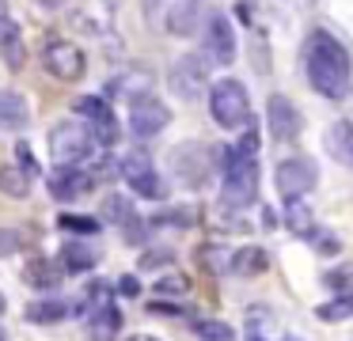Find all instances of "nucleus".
<instances>
[{
  "instance_id": "1",
  "label": "nucleus",
  "mask_w": 353,
  "mask_h": 341,
  "mask_svg": "<svg viewBox=\"0 0 353 341\" xmlns=\"http://www.w3.org/2000/svg\"><path fill=\"white\" fill-rule=\"evenodd\" d=\"M304 68H307L312 87L319 91L323 99H345L350 95V83H353L350 53H345V45L338 42L330 30H312L307 50H304Z\"/></svg>"
},
{
  "instance_id": "2",
  "label": "nucleus",
  "mask_w": 353,
  "mask_h": 341,
  "mask_svg": "<svg viewBox=\"0 0 353 341\" xmlns=\"http://www.w3.org/2000/svg\"><path fill=\"white\" fill-rule=\"evenodd\" d=\"M213 163L221 167V201L228 209H251V201L259 197V163L247 156H239L236 144H221L213 148Z\"/></svg>"
},
{
  "instance_id": "3",
  "label": "nucleus",
  "mask_w": 353,
  "mask_h": 341,
  "mask_svg": "<svg viewBox=\"0 0 353 341\" xmlns=\"http://www.w3.org/2000/svg\"><path fill=\"white\" fill-rule=\"evenodd\" d=\"M205 99H209V114H213V121L221 129H247L254 121L251 95H247V87L239 80H232V76L209 83Z\"/></svg>"
},
{
  "instance_id": "4",
  "label": "nucleus",
  "mask_w": 353,
  "mask_h": 341,
  "mask_svg": "<svg viewBox=\"0 0 353 341\" xmlns=\"http://www.w3.org/2000/svg\"><path fill=\"white\" fill-rule=\"evenodd\" d=\"M50 156L57 167H80L88 156H95V136L80 118H61L50 129Z\"/></svg>"
},
{
  "instance_id": "5",
  "label": "nucleus",
  "mask_w": 353,
  "mask_h": 341,
  "mask_svg": "<svg viewBox=\"0 0 353 341\" xmlns=\"http://www.w3.org/2000/svg\"><path fill=\"white\" fill-rule=\"evenodd\" d=\"M168 163H171V174H175L183 186H190V189L209 186V182H213V171H216L213 148H205L201 141L175 144V148H171V156H168Z\"/></svg>"
},
{
  "instance_id": "6",
  "label": "nucleus",
  "mask_w": 353,
  "mask_h": 341,
  "mask_svg": "<svg viewBox=\"0 0 353 341\" xmlns=\"http://www.w3.org/2000/svg\"><path fill=\"white\" fill-rule=\"evenodd\" d=\"M209 83H213V65L205 61V53H183V57H175V65L168 68V87L175 91L183 103L205 99Z\"/></svg>"
},
{
  "instance_id": "7",
  "label": "nucleus",
  "mask_w": 353,
  "mask_h": 341,
  "mask_svg": "<svg viewBox=\"0 0 353 341\" xmlns=\"http://www.w3.org/2000/svg\"><path fill=\"white\" fill-rule=\"evenodd\" d=\"M42 68L61 83H77V80H84V72H88V57H84V50H80L77 42L54 34L46 45H42Z\"/></svg>"
},
{
  "instance_id": "8",
  "label": "nucleus",
  "mask_w": 353,
  "mask_h": 341,
  "mask_svg": "<svg viewBox=\"0 0 353 341\" xmlns=\"http://www.w3.org/2000/svg\"><path fill=\"white\" fill-rule=\"evenodd\" d=\"M315 178H319V167L307 156H289V159H281L277 171H274V186H277V194H281V201H300V197L315 186Z\"/></svg>"
},
{
  "instance_id": "9",
  "label": "nucleus",
  "mask_w": 353,
  "mask_h": 341,
  "mask_svg": "<svg viewBox=\"0 0 353 341\" xmlns=\"http://www.w3.org/2000/svg\"><path fill=\"white\" fill-rule=\"evenodd\" d=\"M201 45H205V61L209 65H232L236 61V27L224 12H209L205 15V30H201Z\"/></svg>"
},
{
  "instance_id": "10",
  "label": "nucleus",
  "mask_w": 353,
  "mask_h": 341,
  "mask_svg": "<svg viewBox=\"0 0 353 341\" xmlns=\"http://www.w3.org/2000/svg\"><path fill=\"white\" fill-rule=\"evenodd\" d=\"M125 125H130L133 136L148 141V136H160L163 129L171 125V106L160 103V95H145V99H133L130 114H125Z\"/></svg>"
},
{
  "instance_id": "11",
  "label": "nucleus",
  "mask_w": 353,
  "mask_h": 341,
  "mask_svg": "<svg viewBox=\"0 0 353 341\" xmlns=\"http://www.w3.org/2000/svg\"><path fill=\"white\" fill-rule=\"evenodd\" d=\"M266 125H270V136H274L277 144H292L304 133V114H300V106L292 103L289 95H270Z\"/></svg>"
},
{
  "instance_id": "12",
  "label": "nucleus",
  "mask_w": 353,
  "mask_h": 341,
  "mask_svg": "<svg viewBox=\"0 0 353 341\" xmlns=\"http://www.w3.org/2000/svg\"><path fill=\"white\" fill-rule=\"evenodd\" d=\"M77 114H80V121L92 129V136L99 141V148H107V144L118 141V121H114V110H110L107 99H99V95H80V99H77Z\"/></svg>"
},
{
  "instance_id": "13",
  "label": "nucleus",
  "mask_w": 353,
  "mask_h": 341,
  "mask_svg": "<svg viewBox=\"0 0 353 341\" xmlns=\"http://www.w3.org/2000/svg\"><path fill=\"white\" fill-rule=\"evenodd\" d=\"M46 189H50L54 201L69 205V201H77L80 194L92 189V174H88L84 167H54V171L46 174Z\"/></svg>"
},
{
  "instance_id": "14",
  "label": "nucleus",
  "mask_w": 353,
  "mask_h": 341,
  "mask_svg": "<svg viewBox=\"0 0 353 341\" xmlns=\"http://www.w3.org/2000/svg\"><path fill=\"white\" fill-rule=\"evenodd\" d=\"M152 87H156V76H152V68H145V65H137V61H130V65L122 68V72L114 76V80L107 83V91L110 95H122V99H145V95H152Z\"/></svg>"
},
{
  "instance_id": "15",
  "label": "nucleus",
  "mask_w": 353,
  "mask_h": 341,
  "mask_svg": "<svg viewBox=\"0 0 353 341\" xmlns=\"http://www.w3.org/2000/svg\"><path fill=\"white\" fill-rule=\"evenodd\" d=\"M31 125V103L23 91L4 87L0 91V133H23Z\"/></svg>"
},
{
  "instance_id": "16",
  "label": "nucleus",
  "mask_w": 353,
  "mask_h": 341,
  "mask_svg": "<svg viewBox=\"0 0 353 341\" xmlns=\"http://www.w3.org/2000/svg\"><path fill=\"white\" fill-rule=\"evenodd\" d=\"M323 148L330 152V159L342 167H353V121H334V125L323 133Z\"/></svg>"
},
{
  "instance_id": "17",
  "label": "nucleus",
  "mask_w": 353,
  "mask_h": 341,
  "mask_svg": "<svg viewBox=\"0 0 353 341\" xmlns=\"http://www.w3.org/2000/svg\"><path fill=\"white\" fill-rule=\"evenodd\" d=\"M95 262H99V250H95L92 242L88 239H69L61 247V262L57 265H61V273H88Z\"/></svg>"
},
{
  "instance_id": "18",
  "label": "nucleus",
  "mask_w": 353,
  "mask_h": 341,
  "mask_svg": "<svg viewBox=\"0 0 353 341\" xmlns=\"http://www.w3.org/2000/svg\"><path fill=\"white\" fill-rule=\"evenodd\" d=\"M69 315H72V303L57 300V296H42V300L27 303V311H23L27 322H39V326H54V322H61V318H69Z\"/></svg>"
},
{
  "instance_id": "19",
  "label": "nucleus",
  "mask_w": 353,
  "mask_h": 341,
  "mask_svg": "<svg viewBox=\"0 0 353 341\" xmlns=\"http://www.w3.org/2000/svg\"><path fill=\"white\" fill-rule=\"evenodd\" d=\"M201 23V0H175L168 12V30L175 38H186L190 30H198Z\"/></svg>"
},
{
  "instance_id": "20",
  "label": "nucleus",
  "mask_w": 353,
  "mask_h": 341,
  "mask_svg": "<svg viewBox=\"0 0 353 341\" xmlns=\"http://www.w3.org/2000/svg\"><path fill=\"white\" fill-rule=\"evenodd\" d=\"M118 333H122V311H118L114 303L92 311V318H88V338L92 341H114Z\"/></svg>"
},
{
  "instance_id": "21",
  "label": "nucleus",
  "mask_w": 353,
  "mask_h": 341,
  "mask_svg": "<svg viewBox=\"0 0 353 341\" xmlns=\"http://www.w3.org/2000/svg\"><path fill=\"white\" fill-rule=\"evenodd\" d=\"M228 269L236 273V277H259V273H266L270 269V254L262 247H239L236 254L228 258Z\"/></svg>"
},
{
  "instance_id": "22",
  "label": "nucleus",
  "mask_w": 353,
  "mask_h": 341,
  "mask_svg": "<svg viewBox=\"0 0 353 341\" xmlns=\"http://www.w3.org/2000/svg\"><path fill=\"white\" fill-rule=\"evenodd\" d=\"M137 216V209H133V201H130V194H107L99 201V224H118V227H125L130 220Z\"/></svg>"
},
{
  "instance_id": "23",
  "label": "nucleus",
  "mask_w": 353,
  "mask_h": 341,
  "mask_svg": "<svg viewBox=\"0 0 353 341\" xmlns=\"http://www.w3.org/2000/svg\"><path fill=\"white\" fill-rule=\"evenodd\" d=\"M118 171H122V178L130 182V189H133V186H141L148 174H156V167H152L148 148H130V152L122 156V163H118Z\"/></svg>"
},
{
  "instance_id": "24",
  "label": "nucleus",
  "mask_w": 353,
  "mask_h": 341,
  "mask_svg": "<svg viewBox=\"0 0 353 341\" xmlns=\"http://www.w3.org/2000/svg\"><path fill=\"white\" fill-rule=\"evenodd\" d=\"M61 265L57 262H50V258H34V262H27V269H23V280L31 288H42V292H50V288H57L61 285Z\"/></svg>"
},
{
  "instance_id": "25",
  "label": "nucleus",
  "mask_w": 353,
  "mask_h": 341,
  "mask_svg": "<svg viewBox=\"0 0 353 341\" xmlns=\"http://www.w3.org/2000/svg\"><path fill=\"white\" fill-rule=\"evenodd\" d=\"M285 227H289L292 235H300V239H307L315 227V216H312V205L300 197V201H285V212H281Z\"/></svg>"
},
{
  "instance_id": "26",
  "label": "nucleus",
  "mask_w": 353,
  "mask_h": 341,
  "mask_svg": "<svg viewBox=\"0 0 353 341\" xmlns=\"http://www.w3.org/2000/svg\"><path fill=\"white\" fill-rule=\"evenodd\" d=\"M0 194L12 197V201H23L31 194V182H27V174L16 163H0Z\"/></svg>"
},
{
  "instance_id": "27",
  "label": "nucleus",
  "mask_w": 353,
  "mask_h": 341,
  "mask_svg": "<svg viewBox=\"0 0 353 341\" xmlns=\"http://www.w3.org/2000/svg\"><path fill=\"white\" fill-rule=\"evenodd\" d=\"M57 227L61 231H72V235H80V239H92V235H99V220L95 216H80V212H61L57 216Z\"/></svg>"
},
{
  "instance_id": "28",
  "label": "nucleus",
  "mask_w": 353,
  "mask_h": 341,
  "mask_svg": "<svg viewBox=\"0 0 353 341\" xmlns=\"http://www.w3.org/2000/svg\"><path fill=\"white\" fill-rule=\"evenodd\" d=\"M315 315H319L323 322H345V318H353V296L342 292V296H334V300L319 303V307H315Z\"/></svg>"
},
{
  "instance_id": "29",
  "label": "nucleus",
  "mask_w": 353,
  "mask_h": 341,
  "mask_svg": "<svg viewBox=\"0 0 353 341\" xmlns=\"http://www.w3.org/2000/svg\"><path fill=\"white\" fill-rule=\"evenodd\" d=\"M0 57H4V65H8V68H23L27 50H23V34H19V27H12L8 34L0 38Z\"/></svg>"
},
{
  "instance_id": "30",
  "label": "nucleus",
  "mask_w": 353,
  "mask_h": 341,
  "mask_svg": "<svg viewBox=\"0 0 353 341\" xmlns=\"http://www.w3.org/2000/svg\"><path fill=\"white\" fill-rule=\"evenodd\" d=\"M228 250L221 247V242H205V247L198 250V262H201V269L205 273H224L228 269Z\"/></svg>"
},
{
  "instance_id": "31",
  "label": "nucleus",
  "mask_w": 353,
  "mask_h": 341,
  "mask_svg": "<svg viewBox=\"0 0 353 341\" xmlns=\"http://www.w3.org/2000/svg\"><path fill=\"white\" fill-rule=\"evenodd\" d=\"M156 300H163V296H186L190 292V277L186 273H163V277H156Z\"/></svg>"
},
{
  "instance_id": "32",
  "label": "nucleus",
  "mask_w": 353,
  "mask_h": 341,
  "mask_svg": "<svg viewBox=\"0 0 353 341\" xmlns=\"http://www.w3.org/2000/svg\"><path fill=\"white\" fill-rule=\"evenodd\" d=\"M312 247H315V254H323V258H334V254H342V239H338L334 231H323V227H312Z\"/></svg>"
},
{
  "instance_id": "33",
  "label": "nucleus",
  "mask_w": 353,
  "mask_h": 341,
  "mask_svg": "<svg viewBox=\"0 0 353 341\" xmlns=\"http://www.w3.org/2000/svg\"><path fill=\"white\" fill-rule=\"evenodd\" d=\"M171 262H175V250H171V247H152V250H145V254H141L137 269H141V273H152V269L171 265Z\"/></svg>"
},
{
  "instance_id": "34",
  "label": "nucleus",
  "mask_w": 353,
  "mask_h": 341,
  "mask_svg": "<svg viewBox=\"0 0 353 341\" xmlns=\"http://www.w3.org/2000/svg\"><path fill=\"white\" fill-rule=\"evenodd\" d=\"M194 330H198V338H201V341H228V338H236L228 322H209V318L194 322Z\"/></svg>"
},
{
  "instance_id": "35",
  "label": "nucleus",
  "mask_w": 353,
  "mask_h": 341,
  "mask_svg": "<svg viewBox=\"0 0 353 341\" xmlns=\"http://www.w3.org/2000/svg\"><path fill=\"white\" fill-rule=\"evenodd\" d=\"M16 159L23 163L27 182H34V178L42 174V167H39V159H34V152H31V144H27V141H19V144H16Z\"/></svg>"
},
{
  "instance_id": "36",
  "label": "nucleus",
  "mask_w": 353,
  "mask_h": 341,
  "mask_svg": "<svg viewBox=\"0 0 353 341\" xmlns=\"http://www.w3.org/2000/svg\"><path fill=\"white\" fill-rule=\"evenodd\" d=\"M152 224H171V227H190L194 224V209H168L160 216H152Z\"/></svg>"
},
{
  "instance_id": "37",
  "label": "nucleus",
  "mask_w": 353,
  "mask_h": 341,
  "mask_svg": "<svg viewBox=\"0 0 353 341\" xmlns=\"http://www.w3.org/2000/svg\"><path fill=\"white\" fill-rule=\"evenodd\" d=\"M122 231H125V242H133V247H145V242H148V224L141 216H133Z\"/></svg>"
},
{
  "instance_id": "38",
  "label": "nucleus",
  "mask_w": 353,
  "mask_h": 341,
  "mask_svg": "<svg viewBox=\"0 0 353 341\" xmlns=\"http://www.w3.org/2000/svg\"><path fill=\"white\" fill-rule=\"evenodd\" d=\"M16 250H19V231L16 227H0V258L16 254Z\"/></svg>"
},
{
  "instance_id": "39",
  "label": "nucleus",
  "mask_w": 353,
  "mask_h": 341,
  "mask_svg": "<svg viewBox=\"0 0 353 341\" xmlns=\"http://www.w3.org/2000/svg\"><path fill=\"white\" fill-rule=\"evenodd\" d=\"M118 296H125V300H137V296H141V280L137 277H133V273H125V277H118Z\"/></svg>"
},
{
  "instance_id": "40",
  "label": "nucleus",
  "mask_w": 353,
  "mask_h": 341,
  "mask_svg": "<svg viewBox=\"0 0 353 341\" xmlns=\"http://www.w3.org/2000/svg\"><path fill=\"white\" fill-rule=\"evenodd\" d=\"M148 311H152V315H186V307H179V303H171V300L148 303Z\"/></svg>"
},
{
  "instance_id": "41",
  "label": "nucleus",
  "mask_w": 353,
  "mask_h": 341,
  "mask_svg": "<svg viewBox=\"0 0 353 341\" xmlns=\"http://www.w3.org/2000/svg\"><path fill=\"white\" fill-rule=\"evenodd\" d=\"M327 285L330 288H345V285H350V273H345V269H330L327 273Z\"/></svg>"
},
{
  "instance_id": "42",
  "label": "nucleus",
  "mask_w": 353,
  "mask_h": 341,
  "mask_svg": "<svg viewBox=\"0 0 353 341\" xmlns=\"http://www.w3.org/2000/svg\"><path fill=\"white\" fill-rule=\"evenodd\" d=\"M65 0H34V8H42V12H57Z\"/></svg>"
},
{
  "instance_id": "43",
  "label": "nucleus",
  "mask_w": 353,
  "mask_h": 341,
  "mask_svg": "<svg viewBox=\"0 0 353 341\" xmlns=\"http://www.w3.org/2000/svg\"><path fill=\"white\" fill-rule=\"evenodd\" d=\"M125 341H160V338H152V333H130Z\"/></svg>"
},
{
  "instance_id": "44",
  "label": "nucleus",
  "mask_w": 353,
  "mask_h": 341,
  "mask_svg": "<svg viewBox=\"0 0 353 341\" xmlns=\"http://www.w3.org/2000/svg\"><path fill=\"white\" fill-rule=\"evenodd\" d=\"M0 315H4V296H0Z\"/></svg>"
},
{
  "instance_id": "45",
  "label": "nucleus",
  "mask_w": 353,
  "mask_h": 341,
  "mask_svg": "<svg viewBox=\"0 0 353 341\" xmlns=\"http://www.w3.org/2000/svg\"><path fill=\"white\" fill-rule=\"evenodd\" d=\"M285 341H300V338H285Z\"/></svg>"
},
{
  "instance_id": "46",
  "label": "nucleus",
  "mask_w": 353,
  "mask_h": 341,
  "mask_svg": "<svg viewBox=\"0 0 353 341\" xmlns=\"http://www.w3.org/2000/svg\"><path fill=\"white\" fill-rule=\"evenodd\" d=\"M0 341H4V338H0Z\"/></svg>"
}]
</instances>
